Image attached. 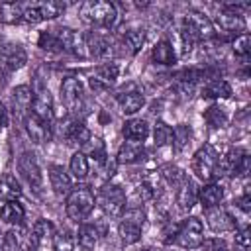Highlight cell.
I'll use <instances>...</instances> for the list:
<instances>
[{
    "label": "cell",
    "mask_w": 251,
    "mask_h": 251,
    "mask_svg": "<svg viewBox=\"0 0 251 251\" xmlns=\"http://www.w3.org/2000/svg\"><path fill=\"white\" fill-rule=\"evenodd\" d=\"M118 235H120L124 245H133V243H137L141 239V226L122 220L120 226H118Z\"/></svg>",
    "instance_id": "obj_31"
},
{
    "label": "cell",
    "mask_w": 251,
    "mask_h": 251,
    "mask_svg": "<svg viewBox=\"0 0 251 251\" xmlns=\"http://www.w3.org/2000/svg\"><path fill=\"white\" fill-rule=\"evenodd\" d=\"M49 182H51V188H53V192L57 196H67L73 190L71 175L59 165H51L49 167Z\"/></svg>",
    "instance_id": "obj_17"
},
{
    "label": "cell",
    "mask_w": 251,
    "mask_h": 251,
    "mask_svg": "<svg viewBox=\"0 0 251 251\" xmlns=\"http://www.w3.org/2000/svg\"><path fill=\"white\" fill-rule=\"evenodd\" d=\"M96 241H98V231H96L94 226L84 224V226L78 227V247L82 251H92Z\"/></svg>",
    "instance_id": "obj_33"
},
{
    "label": "cell",
    "mask_w": 251,
    "mask_h": 251,
    "mask_svg": "<svg viewBox=\"0 0 251 251\" xmlns=\"http://www.w3.org/2000/svg\"><path fill=\"white\" fill-rule=\"evenodd\" d=\"M190 139H192V129H190V126L180 124V126H176V127L173 129V145H175L176 151H182V149L190 143Z\"/></svg>",
    "instance_id": "obj_38"
},
{
    "label": "cell",
    "mask_w": 251,
    "mask_h": 251,
    "mask_svg": "<svg viewBox=\"0 0 251 251\" xmlns=\"http://www.w3.org/2000/svg\"><path fill=\"white\" fill-rule=\"evenodd\" d=\"M133 198H135L137 202H141V204H143V202H149V200L155 198V188H153L149 182H141V184L135 186Z\"/></svg>",
    "instance_id": "obj_46"
},
{
    "label": "cell",
    "mask_w": 251,
    "mask_h": 251,
    "mask_svg": "<svg viewBox=\"0 0 251 251\" xmlns=\"http://www.w3.org/2000/svg\"><path fill=\"white\" fill-rule=\"evenodd\" d=\"M0 124H2V127L8 124V114H6V108L2 102H0Z\"/></svg>",
    "instance_id": "obj_50"
},
{
    "label": "cell",
    "mask_w": 251,
    "mask_h": 251,
    "mask_svg": "<svg viewBox=\"0 0 251 251\" xmlns=\"http://www.w3.org/2000/svg\"><path fill=\"white\" fill-rule=\"evenodd\" d=\"M57 41L61 45V51L73 53L75 57H86L88 49H86V35L71 29V27H61L55 31Z\"/></svg>",
    "instance_id": "obj_8"
},
{
    "label": "cell",
    "mask_w": 251,
    "mask_h": 251,
    "mask_svg": "<svg viewBox=\"0 0 251 251\" xmlns=\"http://www.w3.org/2000/svg\"><path fill=\"white\" fill-rule=\"evenodd\" d=\"M80 153H84L86 157H94L96 161H104V159H106V153H104V141H102L100 137L90 135V139L82 145V151H80Z\"/></svg>",
    "instance_id": "obj_37"
},
{
    "label": "cell",
    "mask_w": 251,
    "mask_h": 251,
    "mask_svg": "<svg viewBox=\"0 0 251 251\" xmlns=\"http://www.w3.org/2000/svg\"><path fill=\"white\" fill-rule=\"evenodd\" d=\"M143 43H145V31L139 27L126 31V35L122 37V47L127 55H135L143 47Z\"/></svg>",
    "instance_id": "obj_29"
},
{
    "label": "cell",
    "mask_w": 251,
    "mask_h": 251,
    "mask_svg": "<svg viewBox=\"0 0 251 251\" xmlns=\"http://www.w3.org/2000/svg\"><path fill=\"white\" fill-rule=\"evenodd\" d=\"M53 247L55 251H73V237L69 235V231H55Z\"/></svg>",
    "instance_id": "obj_45"
},
{
    "label": "cell",
    "mask_w": 251,
    "mask_h": 251,
    "mask_svg": "<svg viewBox=\"0 0 251 251\" xmlns=\"http://www.w3.org/2000/svg\"><path fill=\"white\" fill-rule=\"evenodd\" d=\"M90 135H92V133L88 131V127H86L82 122H78V120H73L71 124L65 126V139H67L69 145L82 147V145L90 139Z\"/></svg>",
    "instance_id": "obj_22"
},
{
    "label": "cell",
    "mask_w": 251,
    "mask_h": 251,
    "mask_svg": "<svg viewBox=\"0 0 251 251\" xmlns=\"http://www.w3.org/2000/svg\"><path fill=\"white\" fill-rule=\"evenodd\" d=\"M80 16L86 24L112 29L118 24V10L112 2H84L80 6Z\"/></svg>",
    "instance_id": "obj_2"
},
{
    "label": "cell",
    "mask_w": 251,
    "mask_h": 251,
    "mask_svg": "<svg viewBox=\"0 0 251 251\" xmlns=\"http://www.w3.org/2000/svg\"><path fill=\"white\" fill-rule=\"evenodd\" d=\"M92 76L110 86V84H114L116 78L120 76V67H118L116 63H104V65H100V67L96 69V73H94Z\"/></svg>",
    "instance_id": "obj_35"
},
{
    "label": "cell",
    "mask_w": 251,
    "mask_h": 251,
    "mask_svg": "<svg viewBox=\"0 0 251 251\" xmlns=\"http://www.w3.org/2000/svg\"><path fill=\"white\" fill-rule=\"evenodd\" d=\"M151 59H153V63H157V65H175V63H176V53H175V47L171 45V41L161 39V41L153 47Z\"/></svg>",
    "instance_id": "obj_25"
},
{
    "label": "cell",
    "mask_w": 251,
    "mask_h": 251,
    "mask_svg": "<svg viewBox=\"0 0 251 251\" xmlns=\"http://www.w3.org/2000/svg\"><path fill=\"white\" fill-rule=\"evenodd\" d=\"M37 6L41 12V20H55L65 12V2H57V0L37 2Z\"/></svg>",
    "instance_id": "obj_36"
},
{
    "label": "cell",
    "mask_w": 251,
    "mask_h": 251,
    "mask_svg": "<svg viewBox=\"0 0 251 251\" xmlns=\"http://www.w3.org/2000/svg\"><path fill=\"white\" fill-rule=\"evenodd\" d=\"M235 206H237L241 212L249 214V212H251V198H249V192H245L243 196H239V198L235 200Z\"/></svg>",
    "instance_id": "obj_49"
},
{
    "label": "cell",
    "mask_w": 251,
    "mask_h": 251,
    "mask_svg": "<svg viewBox=\"0 0 251 251\" xmlns=\"http://www.w3.org/2000/svg\"><path fill=\"white\" fill-rule=\"evenodd\" d=\"M116 102H118V106H120V110H122L124 116H133V114H137L143 108L145 98L137 90H122L116 96Z\"/></svg>",
    "instance_id": "obj_16"
},
{
    "label": "cell",
    "mask_w": 251,
    "mask_h": 251,
    "mask_svg": "<svg viewBox=\"0 0 251 251\" xmlns=\"http://www.w3.org/2000/svg\"><path fill=\"white\" fill-rule=\"evenodd\" d=\"M220 171L222 175H229V176H245L249 171V155L239 147L229 149L220 159Z\"/></svg>",
    "instance_id": "obj_7"
},
{
    "label": "cell",
    "mask_w": 251,
    "mask_h": 251,
    "mask_svg": "<svg viewBox=\"0 0 251 251\" xmlns=\"http://www.w3.org/2000/svg\"><path fill=\"white\" fill-rule=\"evenodd\" d=\"M206 224L212 231L216 233H224V231H229L235 227V222L233 218L227 214L226 208L222 206H212V208H206Z\"/></svg>",
    "instance_id": "obj_13"
},
{
    "label": "cell",
    "mask_w": 251,
    "mask_h": 251,
    "mask_svg": "<svg viewBox=\"0 0 251 251\" xmlns=\"http://www.w3.org/2000/svg\"><path fill=\"white\" fill-rule=\"evenodd\" d=\"M161 176H163L171 186H180L182 180L186 178V173H184L182 169L175 167V165H165V167L161 169Z\"/></svg>",
    "instance_id": "obj_41"
},
{
    "label": "cell",
    "mask_w": 251,
    "mask_h": 251,
    "mask_svg": "<svg viewBox=\"0 0 251 251\" xmlns=\"http://www.w3.org/2000/svg\"><path fill=\"white\" fill-rule=\"evenodd\" d=\"M18 173L22 175V178L31 186V188H41V182H43V175H41V167L35 159L33 153L25 151L18 157Z\"/></svg>",
    "instance_id": "obj_9"
},
{
    "label": "cell",
    "mask_w": 251,
    "mask_h": 251,
    "mask_svg": "<svg viewBox=\"0 0 251 251\" xmlns=\"http://www.w3.org/2000/svg\"><path fill=\"white\" fill-rule=\"evenodd\" d=\"M82 94H84V86L76 76H67L61 84V102L65 104L67 110L76 112L82 104Z\"/></svg>",
    "instance_id": "obj_11"
},
{
    "label": "cell",
    "mask_w": 251,
    "mask_h": 251,
    "mask_svg": "<svg viewBox=\"0 0 251 251\" xmlns=\"http://www.w3.org/2000/svg\"><path fill=\"white\" fill-rule=\"evenodd\" d=\"M229 96H231V86H229L227 80H222V78L210 80V82L202 88V98L216 100V98H229Z\"/></svg>",
    "instance_id": "obj_27"
},
{
    "label": "cell",
    "mask_w": 251,
    "mask_h": 251,
    "mask_svg": "<svg viewBox=\"0 0 251 251\" xmlns=\"http://www.w3.org/2000/svg\"><path fill=\"white\" fill-rule=\"evenodd\" d=\"M96 204L102 208V212L110 218H122L124 210H126V192L120 184L116 182H106L98 196H96Z\"/></svg>",
    "instance_id": "obj_5"
},
{
    "label": "cell",
    "mask_w": 251,
    "mask_h": 251,
    "mask_svg": "<svg viewBox=\"0 0 251 251\" xmlns=\"http://www.w3.org/2000/svg\"><path fill=\"white\" fill-rule=\"evenodd\" d=\"M24 216H25V210L24 206L18 202V200H12V202H6L2 208H0V220L6 222V224H22L24 222Z\"/></svg>",
    "instance_id": "obj_28"
},
{
    "label": "cell",
    "mask_w": 251,
    "mask_h": 251,
    "mask_svg": "<svg viewBox=\"0 0 251 251\" xmlns=\"http://www.w3.org/2000/svg\"><path fill=\"white\" fill-rule=\"evenodd\" d=\"M192 173L198 178L206 180V182H210L212 178L222 175L220 157H218V153H216V149L212 145H204L194 153V157H192Z\"/></svg>",
    "instance_id": "obj_4"
},
{
    "label": "cell",
    "mask_w": 251,
    "mask_h": 251,
    "mask_svg": "<svg viewBox=\"0 0 251 251\" xmlns=\"http://www.w3.org/2000/svg\"><path fill=\"white\" fill-rule=\"evenodd\" d=\"M24 124H25V131H27V135L33 143H43V141L49 139V124L41 122L33 114H27L24 118Z\"/></svg>",
    "instance_id": "obj_21"
},
{
    "label": "cell",
    "mask_w": 251,
    "mask_h": 251,
    "mask_svg": "<svg viewBox=\"0 0 251 251\" xmlns=\"http://www.w3.org/2000/svg\"><path fill=\"white\" fill-rule=\"evenodd\" d=\"M235 245L241 251H247L249 249V245H251V231H249V227H243V229H239L235 233Z\"/></svg>",
    "instance_id": "obj_48"
},
{
    "label": "cell",
    "mask_w": 251,
    "mask_h": 251,
    "mask_svg": "<svg viewBox=\"0 0 251 251\" xmlns=\"http://www.w3.org/2000/svg\"><path fill=\"white\" fill-rule=\"evenodd\" d=\"M0 18L6 24H20L22 22V2H2Z\"/></svg>",
    "instance_id": "obj_34"
},
{
    "label": "cell",
    "mask_w": 251,
    "mask_h": 251,
    "mask_svg": "<svg viewBox=\"0 0 251 251\" xmlns=\"http://www.w3.org/2000/svg\"><path fill=\"white\" fill-rule=\"evenodd\" d=\"M29 114H33L35 118H39L45 124H51V120L55 118V106H53V98H51L47 88L33 92V102H31Z\"/></svg>",
    "instance_id": "obj_12"
},
{
    "label": "cell",
    "mask_w": 251,
    "mask_h": 251,
    "mask_svg": "<svg viewBox=\"0 0 251 251\" xmlns=\"http://www.w3.org/2000/svg\"><path fill=\"white\" fill-rule=\"evenodd\" d=\"M204 120L208 122V126L212 127H224L227 124V114L222 106H210L206 112H204Z\"/></svg>",
    "instance_id": "obj_39"
},
{
    "label": "cell",
    "mask_w": 251,
    "mask_h": 251,
    "mask_svg": "<svg viewBox=\"0 0 251 251\" xmlns=\"http://www.w3.org/2000/svg\"><path fill=\"white\" fill-rule=\"evenodd\" d=\"M37 43H39V47L45 49V51H61V45H59V41H57L55 31H41Z\"/></svg>",
    "instance_id": "obj_43"
},
{
    "label": "cell",
    "mask_w": 251,
    "mask_h": 251,
    "mask_svg": "<svg viewBox=\"0 0 251 251\" xmlns=\"http://www.w3.org/2000/svg\"><path fill=\"white\" fill-rule=\"evenodd\" d=\"M27 63V55L18 43H0V69L2 71H18Z\"/></svg>",
    "instance_id": "obj_10"
},
{
    "label": "cell",
    "mask_w": 251,
    "mask_h": 251,
    "mask_svg": "<svg viewBox=\"0 0 251 251\" xmlns=\"http://www.w3.org/2000/svg\"><path fill=\"white\" fill-rule=\"evenodd\" d=\"M145 155V147L141 141H129L126 139L120 149H118V155H116V161L122 163V165H131V163H137L141 161Z\"/></svg>",
    "instance_id": "obj_19"
},
{
    "label": "cell",
    "mask_w": 251,
    "mask_h": 251,
    "mask_svg": "<svg viewBox=\"0 0 251 251\" xmlns=\"http://www.w3.org/2000/svg\"><path fill=\"white\" fill-rule=\"evenodd\" d=\"M0 129H2V124H0Z\"/></svg>",
    "instance_id": "obj_53"
},
{
    "label": "cell",
    "mask_w": 251,
    "mask_h": 251,
    "mask_svg": "<svg viewBox=\"0 0 251 251\" xmlns=\"http://www.w3.org/2000/svg\"><path fill=\"white\" fill-rule=\"evenodd\" d=\"M0 251H20V241H18L16 229H10L4 235H0Z\"/></svg>",
    "instance_id": "obj_44"
},
{
    "label": "cell",
    "mask_w": 251,
    "mask_h": 251,
    "mask_svg": "<svg viewBox=\"0 0 251 251\" xmlns=\"http://www.w3.org/2000/svg\"><path fill=\"white\" fill-rule=\"evenodd\" d=\"M153 141H155L157 147H163V145L173 143V127L167 126L165 122H157L155 124V129H153Z\"/></svg>",
    "instance_id": "obj_40"
},
{
    "label": "cell",
    "mask_w": 251,
    "mask_h": 251,
    "mask_svg": "<svg viewBox=\"0 0 251 251\" xmlns=\"http://www.w3.org/2000/svg\"><path fill=\"white\" fill-rule=\"evenodd\" d=\"M212 251H227V249H226V245H224V243H220V245H218L216 249H212Z\"/></svg>",
    "instance_id": "obj_51"
},
{
    "label": "cell",
    "mask_w": 251,
    "mask_h": 251,
    "mask_svg": "<svg viewBox=\"0 0 251 251\" xmlns=\"http://www.w3.org/2000/svg\"><path fill=\"white\" fill-rule=\"evenodd\" d=\"M122 220L131 222V224H137V226H143V222H145V212H143L139 206H129V208L124 210Z\"/></svg>",
    "instance_id": "obj_47"
},
{
    "label": "cell",
    "mask_w": 251,
    "mask_h": 251,
    "mask_svg": "<svg viewBox=\"0 0 251 251\" xmlns=\"http://www.w3.org/2000/svg\"><path fill=\"white\" fill-rule=\"evenodd\" d=\"M175 243L182 249H196L204 243V227L198 218H188L184 220L175 235Z\"/></svg>",
    "instance_id": "obj_6"
},
{
    "label": "cell",
    "mask_w": 251,
    "mask_h": 251,
    "mask_svg": "<svg viewBox=\"0 0 251 251\" xmlns=\"http://www.w3.org/2000/svg\"><path fill=\"white\" fill-rule=\"evenodd\" d=\"M86 49H88V55L98 57V59H106L114 51L110 37L100 33V31H92V33L86 35Z\"/></svg>",
    "instance_id": "obj_15"
},
{
    "label": "cell",
    "mask_w": 251,
    "mask_h": 251,
    "mask_svg": "<svg viewBox=\"0 0 251 251\" xmlns=\"http://www.w3.org/2000/svg\"><path fill=\"white\" fill-rule=\"evenodd\" d=\"M214 37H216V25L206 14H202L198 10H190L188 14H184L182 27H180V39H182L184 53L192 51V47L196 43L208 41Z\"/></svg>",
    "instance_id": "obj_1"
},
{
    "label": "cell",
    "mask_w": 251,
    "mask_h": 251,
    "mask_svg": "<svg viewBox=\"0 0 251 251\" xmlns=\"http://www.w3.org/2000/svg\"><path fill=\"white\" fill-rule=\"evenodd\" d=\"M216 24L220 25L222 31H231V33L243 31L245 25H247V24H245V18H243L239 12H235V10L227 8V6H224V8L220 10V14L216 16Z\"/></svg>",
    "instance_id": "obj_14"
},
{
    "label": "cell",
    "mask_w": 251,
    "mask_h": 251,
    "mask_svg": "<svg viewBox=\"0 0 251 251\" xmlns=\"http://www.w3.org/2000/svg\"><path fill=\"white\" fill-rule=\"evenodd\" d=\"M31 233H33V239H35V243H37V247H39V245H45V243L53 241L55 226H53L49 220H43V218H41V220H37V222L33 224Z\"/></svg>",
    "instance_id": "obj_30"
},
{
    "label": "cell",
    "mask_w": 251,
    "mask_h": 251,
    "mask_svg": "<svg viewBox=\"0 0 251 251\" xmlns=\"http://www.w3.org/2000/svg\"><path fill=\"white\" fill-rule=\"evenodd\" d=\"M139 251H159V249L157 247H141Z\"/></svg>",
    "instance_id": "obj_52"
},
{
    "label": "cell",
    "mask_w": 251,
    "mask_h": 251,
    "mask_svg": "<svg viewBox=\"0 0 251 251\" xmlns=\"http://www.w3.org/2000/svg\"><path fill=\"white\" fill-rule=\"evenodd\" d=\"M231 49L235 55L239 57H247L251 53V35L249 33H241L231 41Z\"/></svg>",
    "instance_id": "obj_42"
},
{
    "label": "cell",
    "mask_w": 251,
    "mask_h": 251,
    "mask_svg": "<svg viewBox=\"0 0 251 251\" xmlns=\"http://www.w3.org/2000/svg\"><path fill=\"white\" fill-rule=\"evenodd\" d=\"M196 202H198V188H196V184L186 176V178L182 180V184L178 186V190H176V204H178V210H180L182 214H186V212H190V210L194 208Z\"/></svg>",
    "instance_id": "obj_18"
},
{
    "label": "cell",
    "mask_w": 251,
    "mask_h": 251,
    "mask_svg": "<svg viewBox=\"0 0 251 251\" xmlns=\"http://www.w3.org/2000/svg\"><path fill=\"white\" fill-rule=\"evenodd\" d=\"M69 169L73 173V176L76 180H84L88 176V157L80 151H76L73 157H71V163H69Z\"/></svg>",
    "instance_id": "obj_32"
},
{
    "label": "cell",
    "mask_w": 251,
    "mask_h": 251,
    "mask_svg": "<svg viewBox=\"0 0 251 251\" xmlns=\"http://www.w3.org/2000/svg\"><path fill=\"white\" fill-rule=\"evenodd\" d=\"M149 135V124L145 120H139V118H133V120H127L124 124V137L129 139V141H145Z\"/></svg>",
    "instance_id": "obj_24"
},
{
    "label": "cell",
    "mask_w": 251,
    "mask_h": 251,
    "mask_svg": "<svg viewBox=\"0 0 251 251\" xmlns=\"http://www.w3.org/2000/svg\"><path fill=\"white\" fill-rule=\"evenodd\" d=\"M22 196V186L14 175H4L0 176V200L12 202Z\"/></svg>",
    "instance_id": "obj_26"
},
{
    "label": "cell",
    "mask_w": 251,
    "mask_h": 251,
    "mask_svg": "<svg viewBox=\"0 0 251 251\" xmlns=\"http://www.w3.org/2000/svg\"><path fill=\"white\" fill-rule=\"evenodd\" d=\"M33 102V90L27 84H20L14 88L12 92V104H14V112L18 114V118H25L27 110L31 108Z\"/></svg>",
    "instance_id": "obj_20"
},
{
    "label": "cell",
    "mask_w": 251,
    "mask_h": 251,
    "mask_svg": "<svg viewBox=\"0 0 251 251\" xmlns=\"http://www.w3.org/2000/svg\"><path fill=\"white\" fill-rule=\"evenodd\" d=\"M224 198V186L220 182H208L204 184V188H200L198 192V200L204 208H212V206H220Z\"/></svg>",
    "instance_id": "obj_23"
},
{
    "label": "cell",
    "mask_w": 251,
    "mask_h": 251,
    "mask_svg": "<svg viewBox=\"0 0 251 251\" xmlns=\"http://www.w3.org/2000/svg\"><path fill=\"white\" fill-rule=\"evenodd\" d=\"M96 204V198L92 194V190L88 186H76L67 194V204H65V212L69 216V220L73 222H80L84 220L92 208Z\"/></svg>",
    "instance_id": "obj_3"
}]
</instances>
